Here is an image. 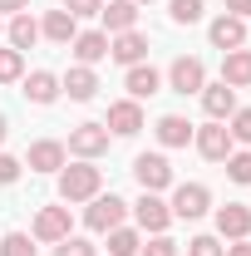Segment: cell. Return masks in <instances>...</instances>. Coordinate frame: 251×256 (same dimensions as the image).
Instances as JSON below:
<instances>
[{"instance_id":"603a6c76","label":"cell","mask_w":251,"mask_h":256,"mask_svg":"<svg viewBox=\"0 0 251 256\" xmlns=\"http://www.w3.org/2000/svg\"><path fill=\"white\" fill-rule=\"evenodd\" d=\"M40 34H44V40H54V44H64V50H69V40H74V34H79V20H74V15H69V10H50V15H44V20H40Z\"/></svg>"},{"instance_id":"d4e9b609","label":"cell","mask_w":251,"mask_h":256,"mask_svg":"<svg viewBox=\"0 0 251 256\" xmlns=\"http://www.w3.org/2000/svg\"><path fill=\"white\" fill-rule=\"evenodd\" d=\"M143 252V236H138V226H114L108 232V256H138Z\"/></svg>"},{"instance_id":"4316f807","label":"cell","mask_w":251,"mask_h":256,"mask_svg":"<svg viewBox=\"0 0 251 256\" xmlns=\"http://www.w3.org/2000/svg\"><path fill=\"white\" fill-rule=\"evenodd\" d=\"M25 79V54L20 50H0V84H20Z\"/></svg>"},{"instance_id":"ab89813d","label":"cell","mask_w":251,"mask_h":256,"mask_svg":"<svg viewBox=\"0 0 251 256\" xmlns=\"http://www.w3.org/2000/svg\"><path fill=\"white\" fill-rule=\"evenodd\" d=\"M133 5H153V0H133Z\"/></svg>"},{"instance_id":"6da1fadb","label":"cell","mask_w":251,"mask_h":256,"mask_svg":"<svg viewBox=\"0 0 251 256\" xmlns=\"http://www.w3.org/2000/svg\"><path fill=\"white\" fill-rule=\"evenodd\" d=\"M104 192V168H94V162H64L60 168V202H89V197H98Z\"/></svg>"},{"instance_id":"ac0fdd59","label":"cell","mask_w":251,"mask_h":256,"mask_svg":"<svg viewBox=\"0 0 251 256\" xmlns=\"http://www.w3.org/2000/svg\"><path fill=\"white\" fill-rule=\"evenodd\" d=\"M60 94H69L74 104H89V98L98 94V74L89 69V64H74V69L60 79Z\"/></svg>"},{"instance_id":"7402d4cb","label":"cell","mask_w":251,"mask_h":256,"mask_svg":"<svg viewBox=\"0 0 251 256\" xmlns=\"http://www.w3.org/2000/svg\"><path fill=\"white\" fill-rule=\"evenodd\" d=\"M222 84L251 89V50H226L222 54Z\"/></svg>"},{"instance_id":"ba28073f","label":"cell","mask_w":251,"mask_h":256,"mask_svg":"<svg viewBox=\"0 0 251 256\" xmlns=\"http://www.w3.org/2000/svg\"><path fill=\"white\" fill-rule=\"evenodd\" d=\"M192 143H197V153H202L207 162H226L232 153H236V143H232V133H226V124H217V118L197 128V133H192Z\"/></svg>"},{"instance_id":"4fadbf2b","label":"cell","mask_w":251,"mask_h":256,"mask_svg":"<svg viewBox=\"0 0 251 256\" xmlns=\"http://www.w3.org/2000/svg\"><path fill=\"white\" fill-rule=\"evenodd\" d=\"M108 60H118L124 69H128V64H143V60H148V34H143V30L108 34Z\"/></svg>"},{"instance_id":"8fae6325","label":"cell","mask_w":251,"mask_h":256,"mask_svg":"<svg viewBox=\"0 0 251 256\" xmlns=\"http://www.w3.org/2000/svg\"><path fill=\"white\" fill-rule=\"evenodd\" d=\"M69 226H74L69 207H40V212H34V242H50V246H60L64 236H69Z\"/></svg>"},{"instance_id":"44dd1931","label":"cell","mask_w":251,"mask_h":256,"mask_svg":"<svg viewBox=\"0 0 251 256\" xmlns=\"http://www.w3.org/2000/svg\"><path fill=\"white\" fill-rule=\"evenodd\" d=\"M153 133H158V143H162V148H188V143H192V133H197V128H192L188 118H182V114H162Z\"/></svg>"},{"instance_id":"f546056e","label":"cell","mask_w":251,"mask_h":256,"mask_svg":"<svg viewBox=\"0 0 251 256\" xmlns=\"http://www.w3.org/2000/svg\"><path fill=\"white\" fill-rule=\"evenodd\" d=\"M188 256H226V246H222L217 232H202V236H192V242H188Z\"/></svg>"},{"instance_id":"3957f363","label":"cell","mask_w":251,"mask_h":256,"mask_svg":"<svg viewBox=\"0 0 251 256\" xmlns=\"http://www.w3.org/2000/svg\"><path fill=\"white\" fill-rule=\"evenodd\" d=\"M108 143H114V133L104 124H79V128H69V143H64V148H69L74 158H84V162H98L108 153Z\"/></svg>"},{"instance_id":"7a4b0ae2","label":"cell","mask_w":251,"mask_h":256,"mask_svg":"<svg viewBox=\"0 0 251 256\" xmlns=\"http://www.w3.org/2000/svg\"><path fill=\"white\" fill-rule=\"evenodd\" d=\"M128 222V202L118 197V192H98V197H89V207H84V226L89 232H98V236H108L114 226Z\"/></svg>"},{"instance_id":"ffe728a7","label":"cell","mask_w":251,"mask_h":256,"mask_svg":"<svg viewBox=\"0 0 251 256\" xmlns=\"http://www.w3.org/2000/svg\"><path fill=\"white\" fill-rule=\"evenodd\" d=\"M124 89H128V98H153L158 89H162V74H158L153 64H128Z\"/></svg>"},{"instance_id":"cb8c5ba5","label":"cell","mask_w":251,"mask_h":256,"mask_svg":"<svg viewBox=\"0 0 251 256\" xmlns=\"http://www.w3.org/2000/svg\"><path fill=\"white\" fill-rule=\"evenodd\" d=\"M5 40H10V50H30L34 40H40V20H34L30 10H20V15H10V25H5Z\"/></svg>"},{"instance_id":"8d00e7d4","label":"cell","mask_w":251,"mask_h":256,"mask_svg":"<svg viewBox=\"0 0 251 256\" xmlns=\"http://www.w3.org/2000/svg\"><path fill=\"white\" fill-rule=\"evenodd\" d=\"M20 10H30V0H0V15H20Z\"/></svg>"},{"instance_id":"83f0119b","label":"cell","mask_w":251,"mask_h":256,"mask_svg":"<svg viewBox=\"0 0 251 256\" xmlns=\"http://www.w3.org/2000/svg\"><path fill=\"white\" fill-rule=\"evenodd\" d=\"M226 178H232L236 188H251V148H242V153L226 158Z\"/></svg>"},{"instance_id":"74e56055","label":"cell","mask_w":251,"mask_h":256,"mask_svg":"<svg viewBox=\"0 0 251 256\" xmlns=\"http://www.w3.org/2000/svg\"><path fill=\"white\" fill-rule=\"evenodd\" d=\"M226 256H251V236H242V242H236V246H232Z\"/></svg>"},{"instance_id":"9c48e42d","label":"cell","mask_w":251,"mask_h":256,"mask_svg":"<svg viewBox=\"0 0 251 256\" xmlns=\"http://www.w3.org/2000/svg\"><path fill=\"white\" fill-rule=\"evenodd\" d=\"M64 162H69V148H64L60 138H34L30 153H25V168L30 172H60Z\"/></svg>"},{"instance_id":"e575fe53","label":"cell","mask_w":251,"mask_h":256,"mask_svg":"<svg viewBox=\"0 0 251 256\" xmlns=\"http://www.w3.org/2000/svg\"><path fill=\"white\" fill-rule=\"evenodd\" d=\"M64 10H69L74 20H89V15H98V10H104V0H64Z\"/></svg>"},{"instance_id":"836d02e7","label":"cell","mask_w":251,"mask_h":256,"mask_svg":"<svg viewBox=\"0 0 251 256\" xmlns=\"http://www.w3.org/2000/svg\"><path fill=\"white\" fill-rule=\"evenodd\" d=\"M20 172H25V162H20V158H10V153H0V188L20 182Z\"/></svg>"},{"instance_id":"1f68e13d","label":"cell","mask_w":251,"mask_h":256,"mask_svg":"<svg viewBox=\"0 0 251 256\" xmlns=\"http://www.w3.org/2000/svg\"><path fill=\"white\" fill-rule=\"evenodd\" d=\"M54 256H98V246L84 242V236H64L60 246H54Z\"/></svg>"},{"instance_id":"2e32d148","label":"cell","mask_w":251,"mask_h":256,"mask_svg":"<svg viewBox=\"0 0 251 256\" xmlns=\"http://www.w3.org/2000/svg\"><path fill=\"white\" fill-rule=\"evenodd\" d=\"M69 50H74V64H89L94 69L98 60H108V34L104 30H79L69 40Z\"/></svg>"},{"instance_id":"30bf717a","label":"cell","mask_w":251,"mask_h":256,"mask_svg":"<svg viewBox=\"0 0 251 256\" xmlns=\"http://www.w3.org/2000/svg\"><path fill=\"white\" fill-rule=\"evenodd\" d=\"M207 40H212V50H246V20H236V15H226L222 10L217 20L207 25Z\"/></svg>"},{"instance_id":"60d3db41","label":"cell","mask_w":251,"mask_h":256,"mask_svg":"<svg viewBox=\"0 0 251 256\" xmlns=\"http://www.w3.org/2000/svg\"><path fill=\"white\" fill-rule=\"evenodd\" d=\"M0 34H5V25H0Z\"/></svg>"},{"instance_id":"5bb4252c","label":"cell","mask_w":251,"mask_h":256,"mask_svg":"<svg viewBox=\"0 0 251 256\" xmlns=\"http://www.w3.org/2000/svg\"><path fill=\"white\" fill-rule=\"evenodd\" d=\"M217 236H222V242H242V236H251V207H246V202H226V207H217Z\"/></svg>"},{"instance_id":"e0dca14e","label":"cell","mask_w":251,"mask_h":256,"mask_svg":"<svg viewBox=\"0 0 251 256\" xmlns=\"http://www.w3.org/2000/svg\"><path fill=\"white\" fill-rule=\"evenodd\" d=\"M98 20H104V34H124V30H138V5H133V0H104Z\"/></svg>"},{"instance_id":"8992f818","label":"cell","mask_w":251,"mask_h":256,"mask_svg":"<svg viewBox=\"0 0 251 256\" xmlns=\"http://www.w3.org/2000/svg\"><path fill=\"white\" fill-rule=\"evenodd\" d=\"M133 222H138V232L158 236V232H168V226H172V207L162 202V192H143V197L133 202Z\"/></svg>"},{"instance_id":"7c38bea8","label":"cell","mask_w":251,"mask_h":256,"mask_svg":"<svg viewBox=\"0 0 251 256\" xmlns=\"http://www.w3.org/2000/svg\"><path fill=\"white\" fill-rule=\"evenodd\" d=\"M108 133L114 138H133L138 128H143V104L138 98H118V104H108Z\"/></svg>"},{"instance_id":"484cf974","label":"cell","mask_w":251,"mask_h":256,"mask_svg":"<svg viewBox=\"0 0 251 256\" xmlns=\"http://www.w3.org/2000/svg\"><path fill=\"white\" fill-rule=\"evenodd\" d=\"M202 0H168V15H172V25H197L202 20Z\"/></svg>"},{"instance_id":"f35d334b","label":"cell","mask_w":251,"mask_h":256,"mask_svg":"<svg viewBox=\"0 0 251 256\" xmlns=\"http://www.w3.org/2000/svg\"><path fill=\"white\" fill-rule=\"evenodd\" d=\"M5 133H10V118H5V114H0V143H5Z\"/></svg>"},{"instance_id":"52a82bcc","label":"cell","mask_w":251,"mask_h":256,"mask_svg":"<svg viewBox=\"0 0 251 256\" xmlns=\"http://www.w3.org/2000/svg\"><path fill=\"white\" fill-rule=\"evenodd\" d=\"M133 178H138L143 192H168L172 188V162L162 158V153H138L133 158Z\"/></svg>"},{"instance_id":"277c9868","label":"cell","mask_w":251,"mask_h":256,"mask_svg":"<svg viewBox=\"0 0 251 256\" xmlns=\"http://www.w3.org/2000/svg\"><path fill=\"white\" fill-rule=\"evenodd\" d=\"M202 84H207V64L197 60V54H178V60L168 64V89L172 94H202Z\"/></svg>"},{"instance_id":"d6986e66","label":"cell","mask_w":251,"mask_h":256,"mask_svg":"<svg viewBox=\"0 0 251 256\" xmlns=\"http://www.w3.org/2000/svg\"><path fill=\"white\" fill-rule=\"evenodd\" d=\"M202 108H207V118L226 124L236 114V89L232 84H202Z\"/></svg>"},{"instance_id":"5b68a950","label":"cell","mask_w":251,"mask_h":256,"mask_svg":"<svg viewBox=\"0 0 251 256\" xmlns=\"http://www.w3.org/2000/svg\"><path fill=\"white\" fill-rule=\"evenodd\" d=\"M172 217H182V222H197V217H207V207H212V192L207 182H172Z\"/></svg>"},{"instance_id":"d6a6232c","label":"cell","mask_w":251,"mask_h":256,"mask_svg":"<svg viewBox=\"0 0 251 256\" xmlns=\"http://www.w3.org/2000/svg\"><path fill=\"white\" fill-rule=\"evenodd\" d=\"M138 256H178V242H172L168 232H158V236H153V242H148Z\"/></svg>"},{"instance_id":"f1b7e54d","label":"cell","mask_w":251,"mask_h":256,"mask_svg":"<svg viewBox=\"0 0 251 256\" xmlns=\"http://www.w3.org/2000/svg\"><path fill=\"white\" fill-rule=\"evenodd\" d=\"M0 256H34V236H25V232H5V236H0Z\"/></svg>"},{"instance_id":"9a60e30c","label":"cell","mask_w":251,"mask_h":256,"mask_svg":"<svg viewBox=\"0 0 251 256\" xmlns=\"http://www.w3.org/2000/svg\"><path fill=\"white\" fill-rule=\"evenodd\" d=\"M20 84H25V98H30L34 108H50L60 98V74H50V69H30Z\"/></svg>"},{"instance_id":"4dcf8cb0","label":"cell","mask_w":251,"mask_h":256,"mask_svg":"<svg viewBox=\"0 0 251 256\" xmlns=\"http://www.w3.org/2000/svg\"><path fill=\"white\" fill-rule=\"evenodd\" d=\"M226 133H232V143H246L251 148V108H236V114L226 118Z\"/></svg>"},{"instance_id":"d590c367","label":"cell","mask_w":251,"mask_h":256,"mask_svg":"<svg viewBox=\"0 0 251 256\" xmlns=\"http://www.w3.org/2000/svg\"><path fill=\"white\" fill-rule=\"evenodd\" d=\"M226 15H236V20H246V15H251V0H226Z\"/></svg>"}]
</instances>
